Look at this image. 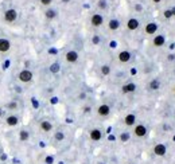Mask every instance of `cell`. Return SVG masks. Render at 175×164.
<instances>
[{"instance_id": "d4e9b609", "label": "cell", "mask_w": 175, "mask_h": 164, "mask_svg": "<svg viewBox=\"0 0 175 164\" xmlns=\"http://www.w3.org/2000/svg\"><path fill=\"white\" fill-rule=\"evenodd\" d=\"M59 70H61V66H59V63H53L50 66V71L53 73V74H57Z\"/></svg>"}, {"instance_id": "60d3db41", "label": "cell", "mask_w": 175, "mask_h": 164, "mask_svg": "<svg viewBox=\"0 0 175 164\" xmlns=\"http://www.w3.org/2000/svg\"><path fill=\"white\" fill-rule=\"evenodd\" d=\"M174 93H175V86H174Z\"/></svg>"}, {"instance_id": "8fae6325", "label": "cell", "mask_w": 175, "mask_h": 164, "mask_svg": "<svg viewBox=\"0 0 175 164\" xmlns=\"http://www.w3.org/2000/svg\"><path fill=\"white\" fill-rule=\"evenodd\" d=\"M140 26V22L137 20V19L135 18H131L128 19V22H127V28L129 30V31H135V30H137Z\"/></svg>"}, {"instance_id": "ac0fdd59", "label": "cell", "mask_w": 175, "mask_h": 164, "mask_svg": "<svg viewBox=\"0 0 175 164\" xmlns=\"http://www.w3.org/2000/svg\"><path fill=\"white\" fill-rule=\"evenodd\" d=\"M108 27H109L110 31H116V30H118V27H120V22H118L117 19H110L109 23H108Z\"/></svg>"}, {"instance_id": "4316f807", "label": "cell", "mask_w": 175, "mask_h": 164, "mask_svg": "<svg viewBox=\"0 0 175 164\" xmlns=\"http://www.w3.org/2000/svg\"><path fill=\"white\" fill-rule=\"evenodd\" d=\"M97 5H98V8H101V10H106V8H108V3H106V0H98Z\"/></svg>"}, {"instance_id": "ab89813d", "label": "cell", "mask_w": 175, "mask_h": 164, "mask_svg": "<svg viewBox=\"0 0 175 164\" xmlns=\"http://www.w3.org/2000/svg\"><path fill=\"white\" fill-rule=\"evenodd\" d=\"M0 117H1V110H0Z\"/></svg>"}, {"instance_id": "52a82bcc", "label": "cell", "mask_w": 175, "mask_h": 164, "mask_svg": "<svg viewBox=\"0 0 175 164\" xmlns=\"http://www.w3.org/2000/svg\"><path fill=\"white\" fill-rule=\"evenodd\" d=\"M78 53L77 51H74V50H70V51H67L66 54H65V59H66L69 63H75V62L78 61Z\"/></svg>"}, {"instance_id": "f546056e", "label": "cell", "mask_w": 175, "mask_h": 164, "mask_svg": "<svg viewBox=\"0 0 175 164\" xmlns=\"http://www.w3.org/2000/svg\"><path fill=\"white\" fill-rule=\"evenodd\" d=\"M53 163H54V157L53 156H47L45 160V164H53Z\"/></svg>"}, {"instance_id": "d6a6232c", "label": "cell", "mask_w": 175, "mask_h": 164, "mask_svg": "<svg viewBox=\"0 0 175 164\" xmlns=\"http://www.w3.org/2000/svg\"><path fill=\"white\" fill-rule=\"evenodd\" d=\"M168 59H170V61H174V59H175V55H172V54H171V55H168Z\"/></svg>"}, {"instance_id": "5b68a950", "label": "cell", "mask_w": 175, "mask_h": 164, "mask_svg": "<svg viewBox=\"0 0 175 164\" xmlns=\"http://www.w3.org/2000/svg\"><path fill=\"white\" fill-rule=\"evenodd\" d=\"M90 23L93 27H100L104 24V18H102V15H100V13H94L90 18Z\"/></svg>"}, {"instance_id": "e575fe53", "label": "cell", "mask_w": 175, "mask_h": 164, "mask_svg": "<svg viewBox=\"0 0 175 164\" xmlns=\"http://www.w3.org/2000/svg\"><path fill=\"white\" fill-rule=\"evenodd\" d=\"M86 97V94L85 93H82V94H80V98H85Z\"/></svg>"}, {"instance_id": "4dcf8cb0", "label": "cell", "mask_w": 175, "mask_h": 164, "mask_svg": "<svg viewBox=\"0 0 175 164\" xmlns=\"http://www.w3.org/2000/svg\"><path fill=\"white\" fill-rule=\"evenodd\" d=\"M39 1L42 5H50L51 3H53V0H39Z\"/></svg>"}, {"instance_id": "74e56055", "label": "cell", "mask_w": 175, "mask_h": 164, "mask_svg": "<svg viewBox=\"0 0 175 164\" xmlns=\"http://www.w3.org/2000/svg\"><path fill=\"white\" fill-rule=\"evenodd\" d=\"M62 1H63V3H69L70 0H62Z\"/></svg>"}, {"instance_id": "9c48e42d", "label": "cell", "mask_w": 175, "mask_h": 164, "mask_svg": "<svg viewBox=\"0 0 175 164\" xmlns=\"http://www.w3.org/2000/svg\"><path fill=\"white\" fill-rule=\"evenodd\" d=\"M97 113H98V116H101V117H106V116H109V113H110V106L106 105V104L100 105V106L97 108Z\"/></svg>"}, {"instance_id": "2e32d148", "label": "cell", "mask_w": 175, "mask_h": 164, "mask_svg": "<svg viewBox=\"0 0 175 164\" xmlns=\"http://www.w3.org/2000/svg\"><path fill=\"white\" fill-rule=\"evenodd\" d=\"M39 128H40V131L42 132H51L53 131V124H51L50 121H47V120H43V121H40Z\"/></svg>"}, {"instance_id": "7c38bea8", "label": "cell", "mask_w": 175, "mask_h": 164, "mask_svg": "<svg viewBox=\"0 0 175 164\" xmlns=\"http://www.w3.org/2000/svg\"><path fill=\"white\" fill-rule=\"evenodd\" d=\"M144 31H145V34H147V35L156 34V31H158V23H155V22H151V23H148L147 26H145Z\"/></svg>"}, {"instance_id": "277c9868", "label": "cell", "mask_w": 175, "mask_h": 164, "mask_svg": "<svg viewBox=\"0 0 175 164\" xmlns=\"http://www.w3.org/2000/svg\"><path fill=\"white\" fill-rule=\"evenodd\" d=\"M147 126L143 125V124H137V125H135V129H133V134L136 137H144L145 134H147Z\"/></svg>"}, {"instance_id": "ffe728a7", "label": "cell", "mask_w": 175, "mask_h": 164, "mask_svg": "<svg viewBox=\"0 0 175 164\" xmlns=\"http://www.w3.org/2000/svg\"><path fill=\"white\" fill-rule=\"evenodd\" d=\"M148 89H150V90H153V91L158 90V89H160V81L156 79V78L155 79H152L150 82V85H148Z\"/></svg>"}, {"instance_id": "e0dca14e", "label": "cell", "mask_w": 175, "mask_h": 164, "mask_svg": "<svg viewBox=\"0 0 175 164\" xmlns=\"http://www.w3.org/2000/svg\"><path fill=\"white\" fill-rule=\"evenodd\" d=\"M5 124H7L8 126H16L19 124V117L18 116H8V117L5 118Z\"/></svg>"}, {"instance_id": "44dd1931", "label": "cell", "mask_w": 175, "mask_h": 164, "mask_svg": "<svg viewBox=\"0 0 175 164\" xmlns=\"http://www.w3.org/2000/svg\"><path fill=\"white\" fill-rule=\"evenodd\" d=\"M45 16L47 19H50V20H51V19H55L57 18V11L55 10H47L45 12Z\"/></svg>"}, {"instance_id": "7402d4cb", "label": "cell", "mask_w": 175, "mask_h": 164, "mask_svg": "<svg viewBox=\"0 0 175 164\" xmlns=\"http://www.w3.org/2000/svg\"><path fill=\"white\" fill-rule=\"evenodd\" d=\"M129 139H131V134H129V132H123V133L120 134V141L121 142H128Z\"/></svg>"}, {"instance_id": "4fadbf2b", "label": "cell", "mask_w": 175, "mask_h": 164, "mask_svg": "<svg viewBox=\"0 0 175 164\" xmlns=\"http://www.w3.org/2000/svg\"><path fill=\"white\" fill-rule=\"evenodd\" d=\"M11 48V42L5 38H0V53H7Z\"/></svg>"}, {"instance_id": "9a60e30c", "label": "cell", "mask_w": 175, "mask_h": 164, "mask_svg": "<svg viewBox=\"0 0 175 164\" xmlns=\"http://www.w3.org/2000/svg\"><path fill=\"white\" fill-rule=\"evenodd\" d=\"M135 122H136V116H135L133 113H129V114H127L125 117H124V124H125L127 126H133Z\"/></svg>"}, {"instance_id": "603a6c76", "label": "cell", "mask_w": 175, "mask_h": 164, "mask_svg": "<svg viewBox=\"0 0 175 164\" xmlns=\"http://www.w3.org/2000/svg\"><path fill=\"white\" fill-rule=\"evenodd\" d=\"M54 139H55L57 141H63V140H65V133L62 131L55 132V134H54Z\"/></svg>"}, {"instance_id": "f1b7e54d", "label": "cell", "mask_w": 175, "mask_h": 164, "mask_svg": "<svg viewBox=\"0 0 175 164\" xmlns=\"http://www.w3.org/2000/svg\"><path fill=\"white\" fill-rule=\"evenodd\" d=\"M163 16H164L166 19H170V18H171V16H172L171 10H166V11H164V12H163Z\"/></svg>"}, {"instance_id": "30bf717a", "label": "cell", "mask_w": 175, "mask_h": 164, "mask_svg": "<svg viewBox=\"0 0 175 164\" xmlns=\"http://www.w3.org/2000/svg\"><path fill=\"white\" fill-rule=\"evenodd\" d=\"M164 43H166V36L164 35H155L152 39V45L155 46V47H162V46H164Z\"/></svg>"}, {"instance_id": "ba28073f", "label": "cell", "mask_w": 175, "mask_h": 164, "mask_svg": "<svg viewBox=\"0 0 175 164\" xmlns=\"http://www.w3.org/2000/svg\"><path fill=\"white\" fill-rule=\"evenodd\" d=\"M117 58H118V61H120L121 63H127V62L131 61L132 55H131V53H129L128 50H123V51H120V53H118Z\"/></svg>"}, {"instance_id": "836d02e7", "label": "cell", "mask_w": 175, "mask_h": 164, "mask_svg": "<svg viewBox=\"0 0 175 164\" xmlns=\"http://www.w3.org/2000/svg\"><path fill=\"white\" fill-rule=\"evenodd\" d=\"M110 47H116V42H110Z\"/></svg>"}, {"instance_id": "7a4b0ae2", "label": "cell", "mask_w": 175, "mask_h": 164, "mask_svg": "<svg viewBox=\"0 0 175 164\" xmlns=\"http://www.w3.org/2000/svg\"><path fill=\"white\" fill-rule=\"evenodd\" d=\"M152 152L155 153L156 156H159V157H163V156L167 153V147H166V144H163V142H158V144H155V145H153Z\"/></svg>"}, {"instance_id": "5bb4252c", "label": "cell", "mask_w": 175, "mask_h": 164, "mask_svg": "<svg viewBox=\"0 0 175 164\" xmlns=\"http://www.w3.org/2000/svg\"><path fill=\"white\" fill-rule=\"evenodd\" d=\"M136 83L133 82H129V83H125V85H123V88H121V91H123L124 94H128V93H133L135 90H136Z\"/></svg>"}, {"instance_id": "83f0119b", "label": "cell", "mask_w": 175, "mask_h": 164, "mask_svg": "<svg viewBox=\"0 0 175 164\" xmlns=\"http://www.w3.org/2000/svg\"><path fill=\"white\" fill-rule=\"evenodd\" d=\"M100 42H101V39H100V36L98 35H94L93 38H92V43H93V45H100Z\"/></svg>"}, {"instance_id": "b9f144b4", "label": "cell", "mask_w": 175, "mask_h": 164, "mask_svg": "<svg viewBox=\"0 0 175 164\" xmlns=\"http://www.w3.org/2000/svg\"><path fill=\"white\" fill-rule=\"evenodd\" d=\"M127 164H133V163H127Z\"/></svg>"}, {"instance_id": "8992f818", "label": "cell", "mask_w": 175, "mask_h": 164, "mask_svg": "<svg viewBox=\"0 0 175 164\" xmlns=\"http://www.w3.org/2000/svg\"><path fill=\"white\" fill-rule=\"evenodd\" d=\"M89 139H90L92 141H100V140L102 139V132L100 131L98 128L92 129V131L89 132Z\"/></svg>"}, {"instance_id": "f35d334b", "label": "cell", "mask_w": 175, "mask_h": 164, "mask_svg": "<svg viewBox=\"0 0 175 164\" xmlns=\"http://www.w3.org/2000/svg\"><path fill=\"white\" fill-rule=\"evenodd\" d=\"M97 164H106V163H104V161H100V163H97Z\"/></svg>"}, {"instance_id": "3957f363", "label": "cell", "mask_w": 175, "mask_h": 164, "mask_svg": "<svg viewBox=\"0 0 175 164\" xmlns=\"http://www.w3.org/2000/svg\"><path fill=\"white\" fill-rule=\"evenodd\" d=\"M16 19H18V12L13 8H10V10H7L4 12V20L7 23H13Z\"/></svg>"}, {"instance_id": "d6986e66", "label": "cell", "mask_w": 175, "mask_h": 164, "mask_svg": "<svg viewBox=\"0 0 175 164\" xmlns=\"http://www.w3.org/2000/svg\"><path fill=\"white\" fill-rule=\"evenodd\" d=\"M28 139H30V132L26 131V129H22L19 132V140L24 142V141H28Z\"/></svg>"}, {"instance_id": "8d00e7d4", "label": "cell", "mask_w": 175, "mask_h": 164, "mask_svg": "<svg viewBox=\"0 0 175 164\" xmlns=\"http://www.w3.org/2000/svg\"><path fill=\"white\" fill-rule=\"evenodd\" d=\"M152 1H153V3H160L162 0H152Z\"/></svg>"}, {"instance_id": "d590c367", "label": "cell", "mask_w": 175, "mask_h": 164, "mask_svg": "<svg viewBox=\"0 0 175 164\" xmlns=\"http://www.w3.org/2000/svg\"><path fill=\"white\" fill-rule=\"evenodd\" d=\"M171 12H172V16H175V8H172Z\"/></svg>"}, {"instance_id": "cb8c5ba5", "label": "cell", "mask_w": 175, "mask_h": 164, "mask_svg": "<svg viewBox=\"0 0 175 164\" xmlns=\"http://www.w3.org/2000/svg\"><path fill=\"white\" fill-rule=\"evenodd\" d=\"M101 74L102 75H109L110 74V66L109 65H102L101 66Z\"/></svg>"}, {"instance_id": "7bdbcfd3", "label": "cell", "mask_w": 175, "mask_h": 164, "mask_svg": "<svg viewBox=\"0 0 175 164\" xmlns=\"http://www.w3.org/2000/svg\"><path fill=\"white\" fill-rule=\"evenodd\" d=\"M0 151H1V148H0Z\"/></svg>"}, {"instance_id": "6da1fadb", "label": "cell", "mask_w": 175, "mask_h": 164, "mask_svg": "<svg viewBox=\"0 0 175 164\" xmlns=\"http://www.w3.org/2000/svg\"><path fill=\"white\" fill-rule=\"evenodd\" d=\"M32 77H34V74H32V71H31V70H28V69H23L18 74V79L20 81V82H24V83L31 82Z\"/></svg>"}, {"instance_id": "484cf974", "label": "cell", "mask_w": 175, "mask_h": 164, "mask_svg": "<svg viewBox=\"0 0 175 164\" xmlns=\"http://www.w3.org/2000/svg\"><path fill=\"white\" fill-rule=\"evenodd\" d=\"M7 108H8L10 110H16V109H18V102H16V101L8 102V104H7Z\"/></svg>"}, {"instance_id": "1f68e13d", "label": "cell", "mask_w": 175, "mask_h": 164, "mask_svg": "<svg viewBox=\"0 0 175 164\" xmlns=\"http://www.w3.org/2000/svg\"><path fill=\"white\" fill-rule=\"evenodd\" d=\"M83 112H85V113H89V112H90V108H89V106L83 108Z\"/></svg>"}]
</instances>
